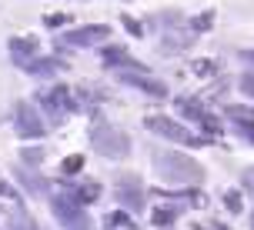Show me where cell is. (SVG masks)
Here are the masks:
<instances>
[{"label":"cell","mask_w":254,"mask_h":230,"mask_svg":"<svg viewBox=\"0 0 254 230\" xmlns=\"http://www.w3.org/2000/svg\"><path fill=\"white\" fill-rule=\"evenodd\" d=\"M154 167L167 184H197V180H204V167L178 150H157L154 153Z\"/></svg>","instance_id":"cell-1"},{"label":"cell","mask_w":254,"mask_h":230,"mask_svg":"<svg viewBox=\"0 0 254 230\" xmlns=\"http://www.w3.org/2000/svg\"><path fill=\"white\" fill-rule=\"evenodd\" d=\"M90 140H94V147H97L104 157H111V160L127 157V150H130V137H127L124 130L111 127V124H97V127L90 130Z\"/></svg>","instance_id":"cell-2"},{"label":"cell","mask_w":254,"mask_h":230,"mask_svg":"<svg viewBox=\"0 0 254 230\" xmlns=\"http://www.w3.org/2000/svg\"><path fill=\"white\" fill-rule=\"evenodd\" d=\"M13 127H17V134H20L24 140H37V137L47 134L40 114L34 110V103H17V110H13Z\"/></svg>","instance_id":"cell-3"},{"label":"cell","mask_w":254,"mask_h":230,"mask_svg":"<svg viewBox=\"0 0 254 230\" xmlns=\"http://www.w3.org/2000/svg\"><path fill=\"white\" fill-rule=\"evenodd\" d=\"M144 124H147V130H151V134H161V137H167V140L188 143V147H197V143H201V137L188 134V130L181 127V124H174L171 117H147Z\"/></svg>","instance_id":"cell-4"},{"label":"cell","mask_w":254,"mask_h":230,"mask_svg":"<svg viewBox=\"0 0 254 230\" xmlns=\"http://www.w3.org/2000/svg\"><path fill=\"white\" fill-rule=\"evenodd\" d=\"M54 217L70 230L87 227V217H84V210H80V200H77V197H67V193H64V197H54Z\"/></svg>","instance_id":"cell-5"},{"label":"cell","mask_w":254,"mask_h":230,"mask_svg":"<svg viewBox=\"0 0 254 230\" xmlns=\"http://www.w3.org/2000/svg\"><path fill=\"white\" fill-rule=\"evenodd\" d=\"M40 100H44V107H47V114H51L54 120H61L67 110H74V100H70V90L67 87L47 90V93H40Z\"/></svg>","instance_id":"cell-6"},{"label":"cell","mask_w":254,"mask_h":230,"mask_svg":"<svg viewBox=\"0 0 254 230\" xmlns=\"http://www.w3.org/2000/svg\"><path fill=\"white\" fill-rule=\"evenodd\" d=\"M107 27H84V30H70V34H64L61 44L67 47H97L101 40H107Z\"/></svg>","instance_id":"cell-7"},{"label":"cell","mask_w":254,"mask_h":230,"mask_svg":"<svg viewBox=\"0 0 254 230\" xmlns=\"http://www.w3.org/2000/svg\"><path fill=\"white\" fill-rule=\"evenodd\" d=\"M121 80H124V84H134V87H140L144 93H154V97H164V93H167L164 84H157V80H147L144 74H134V70H130V74H121Z\"/></svg>","instance_id":"cell-8"},{"label":"cell","mask_w":254,"mask_h":230,"mask_svg":"<svg viewBox=\"0 0 254 230\" xmlns=\"http://www.w3.org/2000/svg\"><path fill=\"white\" fill-rule=\"evenodd\" d=\"M10 53H13V60H17V64L30 67V64H34V53H37V44H34V40H13Z\"/></svg>","instance_id":"cell-9"},{"label":"cell","mask_w":254,"mask_h":230,"mask_svg":"<svg viewBox=\"0 0 254 230\" xmlns=\"http://www.w3.org/2000/svg\"><path fill=\"white\" fill-rule=\"evenodd\" d=\"M104 60H107V64H117V67H127V70H134V74H144V64H137L134 57L121 53L117 47H107V50H104Z\"/></svg>","instance_id":"cell-10"},{"label":"cell","mask_w":254,"mask_h":230,"mask_svg":"<svg viewBox=\"0 0 254 230\" xmlns=\"http://www.w3.org/2000/svg\"><path fill=\"white\" fill-rule=\"evenodd\" d=\"M224 204L231 207V214H238V210H241V193H228V197H224Z\"/></svg>","instance_id":"cell-11"},{"label":"cell","mask_w":254,"mask_h":230,"mask_svg":"<svg viewBox=\"0 0 254 230\" xmlns=\"http://www.w3.org/2000/svg\"><path fill=\"white\" fill-rule=\"evenodd\" d=\"M97 193H101V187H97V184H87V187H80V197H84V200H94Z\"/></svg>","instance_id":"cell-12"},{"label":"cell","mask_w":254,"mask_h":230,"mask_svg":"<svg viewBox=\"0 0 254 230\" xmlns=\"http://www.w3.org/2000/svg\"><path fill=\"white\" fill-rule=\"evenodd\" d=\"M80 164H84L80 157H70V160H64V170H67V174H74V170H80Z\"/></svg>","instance_id":"cell-13"},{"label":"cell","mask_w":254,"mask_h":230,"mask_svg":"<svg viewBox=\"0 0 254 230\" xmlns=\"http://www.w3.org/2000/svg\"><path fill=\"white\" fill-rule=\"evenodd\" d=\"M241 180H244V187H248V190L254 193V167H251V170H244V174H241Z\"/></svg>","instance_id":"cell-14"},{"label":"cell","mask_w":254,"mask_h":230,"mask_svg":"<svg viewBox=\"0 0 254 230\" xmlns=\"http://www.w3.org/2000/svg\"><path fill=\"white\" fill-rule=\"evenodd\" d=\"M61 24H67L64 13H51V17H47V27H61Z\"/></svg>","instance_id":"cell-15"},{"label":"cell","mask_w":254,"mask_h":230,"mask_svg":"<svg viewBox=\"0 0 254 230\" xmlns=\"http://www.w3.org/2000/svg\"><path fill=\"white\" fill-rule=\"evenodd\" d=\"M171 217H174V214H171L167 207H164V210H161V214H154V220H157V224H167V220H171Z\"/></svg>","instance_id":"cell-16"},{"label":"cell","mask_w":254,"mask_h":230,"mask_svg":"<svg viewBox=\"0 0 254 230\" xmlns=\"http://www.w3.org/2000/svg\"><path fill=\"white\" fill-rule=\"evenodd\" d=\"M0 193H3V197H13V190L7 187V184H0Z\"/></svg>","instance_id":"cell-17"},{"label":"cell","mask_w":254,"mask_h":230,"mask_svg":"<svg viewBox=\"0 0 254 230\" xmlns=\"http://www.w3.org/2000/svg\"><path fill=\"white\" fill-rule=\"evenodd\" d=\"M244 90H248V93L254 97V80H244Z\"/></svg>","instance_id":"cell-18"},{"label":"cell","mask_w":254,"mask_h":230,"mask_svg":"<svg viewBox=\"0 0 254 230\" xmlns=\"http://www.w3.org/2000/svg\"><path fill=\"white\" fill-rule=\"evenodd\" d=\"M251 230H254V214H251Z\"/></svg>","instance_id":"cell-19"}]
</instances>
